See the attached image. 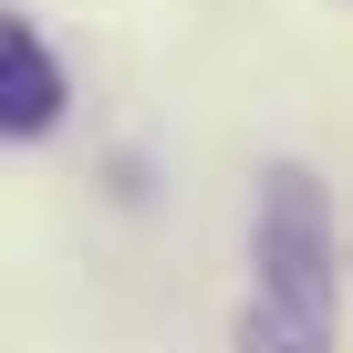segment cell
I'll list each match as a JSON object with an SVG mask.
<instances>
[{
  "instance_id": "1",
  "label": "cell",
  "mask_w": 353,
  "mask_h": 353,
  "mask_svg": "<svg viewBox=\"0 0 353 353\" xmlns=\"http://www.w3.org/2000/svg\"><path fill=\"white\" fill-rule=\"evenodd\" d=\"M250 270L260 281H250L239 353H332V208L301 166H270Z\"/></svg>"
},
{
  "instance_id": "2",
  "label": "cell",
  "mask_w": 353,
  "mask_h": 353,
  "mask_svg": "<svg viewBox=\"0 0 353 353\" xmlns=\"http://www.w3.org/2000/svg\"><path fill=\"white\" fill-rule=\"evenodd\" d=\"M63 125V63L32 21H0V135H52Z\"/></svg>"
}]
</instances>
